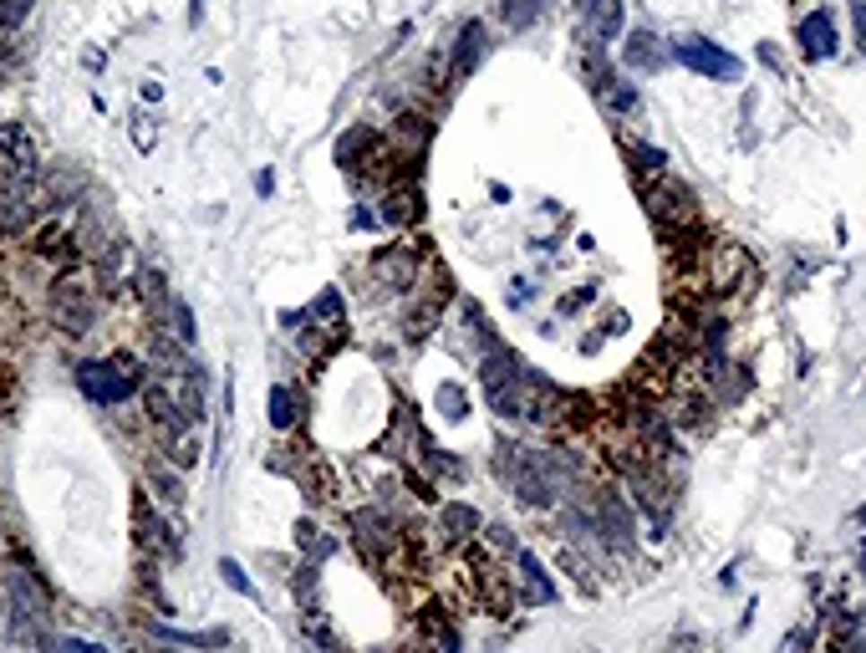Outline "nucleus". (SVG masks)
Instances as JSON below:
<instances>
[{"label": "nucleus", "mask_w": 866, "mask_h": 653, "mask_svg": "<svg viewBox=\"0 0 866 653\" xmlns=\"http://www.w3.org/2000/svg\"><path fill=\"white\" fill-rule=\"evenodd\" d=\"M494 475L504 480V490L515 495L520 506H530V510H555V500H561V490L546 480V470L536 464V454L525 445L500 439L494 445Z\"/></svg>", "instance_id": "1"}, {"label": "nucleus", "mask_w": 866, "mask_h": 653, "mask_svg": "<svg viewBox=\"0 0 866 653\" xmlns=\"http://www.w3.org/2000/svg\"><path fill=\"white\" fill-rule=\"evenodd\" d=\"M637 190H643L647 220L658 225V235H662V240L688 235L693 225H698V199H693V190L683 184V179L658 174V179H647V184H637Z\"/></svg>", "instance_id": "2"}, {"label": "nucleus", "mask_w": 866, "mask_h": 653, "mask_svg": "<svg viewBox=\"0 0 866 653\" xmlns=\"http://www.w3.org/2000/svg\"><path fill=\"white\" fill-rule=\"evenodd\" d=\"M77 388L97 403V409H118V403H127L133 393H143L138 388V363H133L127 352H118V357H108V363H77Z\"/></svg>", "instance_id": "3"}, {"label": "nucleus", "mask_w": 866, "mask_h": 653, "mask_svg": "<svg viewBox=\"0 0 866 653\" xmlns=\"http://www.w3.org/2000/svg\"><path fill=\"white\" fill-rule=\"evenodd\" d=\"M627 500L637 510H643L647 521H652V536H668V526H673V480L662 475L658 464H643V470H632L627 475Z\"/></svg>", "instance_id": "4"}, {"label": "nucleus", "mask_w": 866, "mask_h": 653, "mask_svg": "<svg viewBox=\"0 0 866 653\" xmlns=\"http://www.w3.org/2000/svg\"><path fill=\"white\" fill-rule=\"evenodd\" d=\"M668 47H673L678 66H688V72H698V77H709V82H739L744 77L739 57L724 51L719 41H709V36H678V41H668Z\"/></svg>", "instance_id": "5"}, {"label": "nucleus", "mask_w": 866, "mask_h": 653, "mask_svg": "<svg viewBox=\"0 0 866 653\" xmlns=\"http://www.w3.org/2000/svg\"><path fill=\"white\" fill-rule=\"evenodd\" d=\"M749 271H755V260H749L744 245H734V240H709L704 245V291H713V296L739 291L749 281Z\"/></svg>", "instance_id": "6"}, {"label": "nucleus", "mask_w": 866, "mask_h": 653, "mask_svg": "<svg viewBox=\"0 0 866 653\" xmlns=\"http://www.w3.org/2000/svg\"><path fill=\"white\" fill-rule=\"evenodd\" d=\"M36 179V138L26 123H0V190H31Z\"/></svg>", "instance_id": "7"}, {"label": "nucleus", "mask_w": 866, "mask_h": 653, "mask_svg": "<svg viewBox=\"0 0 866 653\" xmlns=\"http://www.w3.org/2000/svg\"><path fill=\"white\" fill-rule=\"evenodd\" d=\"M591 97H597V108L612 118L617 128L632 123V118H643V97H637V82L617 77L612 66L597 57V66H591Z\"/></svg>", "instance_id": "8"}, {"label": "nucleus", "mask_w": 866, "mask_h": 653, "mask_svg": "<svg viewBox=\"0 0 866 653\" xmlns=\"http://www.w3.org/2000/svg\"><path fill=\"white\" fill-rule=\"evenodd\" d=\"M352 542H357L363 561L382 567V561L403 546V531L393 526V516H388V510H357V516H352Z\"/></svg>", "instance_id": "9"}, {"label": "nucleus", "mask_w": 866, "mask_h": 653, "mask_svg": "<svg viewBox=\"0 0 866 653\" xmlns=\"http://www.w3.org/2000/svg\"><path fill=\"white\" fill-rule=\"evenodd\" d=\"M591 516H597V526H601V542L607 546H617V552H627L632 546V536H637V510L622 500L617 490H597L591 500Z\"/></svg>", "instance_id": "10"}, {"label": "nucleus", "mask_w": 866, "mask_h": 653, "mask_svg": "<svg viewBox=\"0 0 866 653\" xmlns=\"http://www.w3.org/2000/svg\"><path fill=\"white\" fill-rule=\"evenodd\" d=\"M51 317H57V327L62 332H92L97 327V296L82 281H57V291H51Z\"/></svg>", "instance_id": "11"}, {"label": "nucleus", "mask_w": 866, "mask_h": 653, "mask_svg": "<svg viewBox=\"0 0 866 653\" xmlns=\"http://www.w3.org/2000/svg\"><path fill=\"white\" fill-rule=\"evenodd\" d=\"M668 62H673V47H668L658 31L637 26V31L622 36V66H627V72H637V77H652V72H662Z\"/></svg>", "instance_id": "12"}, {"label": "nucleus", "mask_w": 866, "mask_h": 653, "mask_svg": "<svg viewBox=\"0 0 866 653\" xmlns=\"http://www.w3.org/2000/svg\"><path fill=\"white\" fill-rule=\"evenodd\" d=\"M795 47H800L805 62H831L835 51H841V36H835L831 11H810V16L795 21Z\"/></svg>", "instance_id": "13"}, {"label": "nucleus", "mask_w": 866, "mask_h": 653, "mask_svg": "<svg viewBox=\"0 0 866 653\" xmlns=\"http://www.w3.org/2000/svg\"><path fill=\"white\" fill-rule=\"evenodd\" d=\"M418 251L413 245H388V251L372 255V276H378L388 291H413L418 287Z\"/></svg>", "instance_id": "14"}, {"label": "nucleus", "mask_w": 866, "mask_h": 653, "mask_svg": "<svg viewBox=\"0 0 866 653\" xmlns=\"http://www.w3.org/2000/svg\"><path fill=\"white\" fill-rule=\"evenodd\" d=\"M485 51H489L485 21H479V16L464 21V26H459V36H454V62H449V77H454V82H469L474 66L485 62Z\"/></svg>", "instance_id": "15"}, {"label": "nucleus", "mask_w": 866, "mask_h": 653, "mask_svg": "<svg viewBox=\"0 0 866 653\" xmlns=\"http://www.w3.org/2000/svg\"><path fill=\"white\" fill-rule=\"evenodd\" d=\"M485 526V516L469 506V500H443L439 506V542L443 546H469Z\"/></svg>", "instance_id": "16"}, {"label": "nucleus", "mask_w": 866, "mask_h": 653, "mask_svg": "<svg viewBox=\"0 0 866 653\" xmlns=\"http://www.w3.org/2000/svg\"><path fill=\"white\" fill-rule=\"evenodd\" d=\"M515 567H520V572H515L520 577V603H525V607H551L555 603V582L546 577V567H540L536 552H525V546H520Z\"/></svg>", "instance_id": "17"}, {"label": "nucleus", "mask_w": 866, "mask_h": 653, "mask_svg": "<svg viewBox=\"0 0 866 653\" xmlns=\"http://www.w3.org/2000/svg\"><path fill=\"white\" fill-rule=\"evenodd\" d=\"M138 542L148 546V552H158V557H169V561H173V557H184V542H179V531H173L169 521H163L153 506H148V500H138Z\"/></svg>", "instance_id": "18"}, {"label": "nucleus", "mask_w": 866, "mask_h": 653, "mask_svg": "<svg viewBox=\"0 0 866 653\" xmlns=\"http://www.w3.org/2000/svg\"><path fill=\"white\" fill-rule=\"evenodd\" d=\"M622 26H627V0H586V41L607 47L622 36Z\"/></svg>", "instance_id": "19"}, {"label": "nucleus", "mask_w": 866, "mask_h": 653, "mask_svg": "<svg viewBox=\"0 0 866 653\" xmlns=\"http://www.w3.org/2000/svg\"><path fill=\"white\" fill-rule=\"evenodd\" d=\"M418 220H424V199H418V190H413V184H393V190L382 194L378 225H388V230H403V225H418Z\"/></svg>", "instance_id": "20"}, {"label": "nucleus", "mask_w": 866, "mask_h": 653, "mask_svg": "<svg viewBox=\"0 0 866 653\" xmlns=\"http://www.w3.org/2000/svg\"><path fill=\"white\" fill-rule=\"evenodd\" d=\"M428 138H433V123H428L424 112H403V118L393 123V138H388V144H393V154H408V159L418 163Z\"/></svg>", "instance_id": "21"}, {"label": "nucleus", "mask_w": 866, "mask_h": 653, "mask_svg": "<svg viewBox=\"0 0 866 653\" xmlns=\"http://www.w3.org/2000/svg\"><path fill=\"white\" fill-rule=\"evenodd\" d=\"M296 546L306 552V557H311V567H321V561H327L331 552H337V542H331L327 531L316 526L311 516H301V521H296Z\"/></svg>", "instance_id": "22"}, {"label": "nucleus", "mask_w": 866, "mask_h": 653, "mask_svg": "<svg viewBox=\"0 0 866 653\" xmlns=\"http://www.w3.org/2000/svg\"><path fill=\"white\" fill-rule=\"evenodd\" d=\"M296 393L285 388V383H270V393H266V419H270V429H291L296 424Z\"/></svg>", "instance_id": "23"}, {"label": "nucleus", "mask_w": 866, "mask_h": 653, "mask_svg": "<svg viewBox=\"0 0 866 653\" xmlns=\"http://www.w3.org/2000/svg\"><path fill=\"white\" fill-rule=\"evenodd\" d=\"M163 643L179 649H230V628H205V633H179V628H153Z\"/></svg>", "instance_id": "24"}, {"label": "nucleus", "mask_w": 866, "mask_h": 653, "mask_svg": "<svg viewBox=\"0 0 866 653\" xmlns=\"http://www.w3.org/2000/svg\"><path fill=\"white\" fill-rule=\"evenodd\" d=\"M494 11H500V21L510 31H525V26H536V16L546 11V0H494Z\"/></svg>", "instance_id": "25"}, {"label": "nucleus", "mask_w": 866, "mask_h": 653, "mask_svg": "<svg viewBox=\"0 0 866 653\" xmlns=\"http://www.w3.org/2000/svg\"><path fill=\"white\" fill-rule=\"evenodd\" d=\"M47 194H51V199H62V194H66V199H82V194H87V179H82L77 169L57 163V169H47Z\"/></svg>", "instance_id": "26"}, {"label": "nucleus", "mask_w": 866, "mask_h": 653, "mask_svg": "<svg viewBox=\"0 0 866 653\" xmlns=\"http://www.w3.org/2000/svg\"><path fill=\"white\" fill-rule=\"evenodd\" d=\"M163 445H169V460H173V470H194V464H199V439H194L189 429H179V434H163Z\"/></svg>", "instance_id": "27"}, {"label": "nucleus", "mask_w": 866, "mask_h": 653, "mask_svg": "<svg viewBox=\"0 0 866 653\" xmlns=\"http://www.w3.org/2000/svg\"><path fill=\"white\" fill-rule=\"evenodd\" d=\"M555 561L566 567V572H571V582H576V587H582L586 597H597V577H591V567H586V557H576L571 546H555Z\"/></svg>", "instance_id": "28"}, {"label": "nucleus", "mask_w": 866, "mask_h": 653, "mask_svg": "<svg viewBox=\"0 0 866 653\" xmlns=\"http://www.w3.org/2000/svg\"><path fill=\"white\" fill-rule=\"evenodd\" d=\"M433 403H439V414L449 419V424H459L464 409H469V393H464L459 383H439V388H433Z\"/></svg>", "instance_id": "29"}, {"label": "nucleus", "mask_w": 866, "mask_h": 653, "mask_svg": "<svg viewBox=\"0 0 866 653\" xmlns=\"http://www.w3.org/2000/svg\"><path fill=\"white\" fill-rule=\"evenodd\" d=\"M673 414H678V424H688V429H709L713 424V399H698V393H693V399L678 403Z\"/></svg>", "instance_id": "30"}, {"label": "nucleus", "mask_w": 866, "mask_h": 653, "mask_svg": "<svg viewBox=\"0 0 866 653\" xmlns=\"http://www.w3.org/2000/svg\"><path fill=\"white\" fill-rule=\"evenodd\" d=\"M306 317H321V322H327V327H346V312H342V291H337V287H327V291H321V296H316V302H311V312H306Z\"/></svg>", "instance_id": "31"}, {"label": "nucleus", "mask_w": 866, "mask_h": 653, "mask_svg": "<svg viewBox=\"0 0 866 653\" xmlns=\"http://www.w3.org/2000/svg\"><path fill=\"white\" fill-rule=\"evenodd\" d=\"M698 337L709 352H724V337H729V317L724 312H698Z\"/></svg>", "instance_id": "32"}, {"label": "nucleus", "mask_w": 866, "mask_h": 653, "mask_svg": "<svg viewBox=\"0 0 866 653\" xmlns=\"http://www.w3.org/2000/svg\"><path fill=\"white\" fill-rule=\"evenodd\" d=\"M148 485H153V495L163 500V506H184V490H179V480H173L163 464H153V470H148Z\"/></svg>", "instance_id": "33"}, {"label": "nucleus", "mask_w": 866, "mask_h": 653, "mask_svg": "<svg viewBox=\"0 0 866 653\" xmlns=\"http://www.w3.org/2000/svg\"><path fill=\"white\" fill-rule=\"evenodd\" d=\"M220 577H224V587H235L240 597H255V582H250V572H245V567H240L235 557H224V561H220Z\"/></svg>", "instance_id": "34"}, {"label": "nucleus", "mask_w": 866, "mask_h": 653, "mask_svg": "<svg viewBox=\"0 0 866 653\" xmlns=\"http://www.w3.org/2000/svg\"><path fill=\"white\" fill-rule=\"evenodd\" d=\"M301 628H306V638H311V643H316V649H321V653H342V643H337V633H331V628H327V622H321V618H316V613H311V618H306V622H301Z\"/></svg>", "instance_id": "35"}, {"label": "nucleus", "mask_w": 866, "mask_h": 653, "mask_svg": "<svg viewBox=\"0 0 866 653\" xmlns=\"http://www.w3.org/2000/svg\"><path fill=\"white\" fill-rule=\"evenodd\" d=\"M158 144V128H153V118H138V123H133V148H138V154H148V148H153Z\"/></svg>", "instance_id": "36"}, {"label": "nucleus", "mask_w": 866, "mask_h": 653, "mask_svg": "<svg viewBox=\"0 0 866 653\" xmlns=\"http://www.w3.org/2000/svg\"><path fill=\"white\" fill-rule=\"evenodd\" d=\"M846 11H851V36H856V47L866 57V0H851Z\"/></svg>", "instance_id": "37"}, {"label": "nucleus", "mask_w": 866, "mask_h": 653, "mask_svg": "<svg viewBox=\"0 0 866 653\" xmlns=\"http://www.w3.org/2000/svg\"><path fill=\"white\" fill-rule=\"evenodd\" d=\"M31 11V0H0V26H21Z\"/></svg>", "instance_id": "38"}, {"label": "nucleus", "mask_w": 866, "mask_h": 653, "mask_svg": "<svg viewBox=\"0 0 866 653\" xmlns=\"http://www.w3.org/2000/svg\"><path fill=\"white\" fill-rule=\"evenodd\" d=\"M485 542L494 546V552H520V542L510 536V526H485Z\"/></svg>", "instance_id": "39"}, {"label": "nucleus", "mask_w": 866, "mask_h": 653, "mask_svg": "<svg viewBox=\"0 0 866 653\" xmlns=\"http://www.w3.org/2000/svg\"><path fill=\"white\" fill-rule=\"evenodd\" d=\"M591 296H597V281H586V287H582V291H571L566 302H561V312H582V306H586V302H591Z\"/></svg>", "instance_id": "40"}, {"label": "nucleus", "mask_w": 866, "mask_h": 653, "mask_svg": "<svg viewBox=\"0 0 866 653\" xmlns=\"http://www.w3.org/2000/svg\"><path fill=\"white\" fill-rule=\"evenodd\" d=\"M759 62L770 66V72H785V62H780V51H774L770 41H759Z\"/></svg>", "instance_id": "41"}, {"label": "nucleus", "mask_w": 866, "mask_h": 653, "mask_svg": "<svg viewBox=\"0 0 866 653\" xmlns=\"http://www.w3.org/2000/svg\"><path fill=\"white\" fill-rule=\"evenodd\" d=\"M255 194H260V199H270V194H276V174H270V169H260V174H255Z\"/></svg>", "instance_id": "42"}, {"label": "nucleus", "mask_w": 866, "mask_h": 653, "mask_svg": "<svg viewBox=\"0 0 866 653\" xmlns=\"http://www.w3.org/2000/svg\"><path fill=\"white\" fill-rule=\"evenodd\" d=\"M372 225H378V215H372V209H363V205L352 209V230H372Z\"/></svg>", "instance_id": "43"}, {"label": "nucleus", "mask_w": 866, "mask_h": 653, "mask_svg": "<svg viewBox=\"0 0 866 653\" xmlns=\"http://www.w3.org/2000/svg\"><path fill=\"white\" fill-rule=\"evenodd\" d=\"M530 296H536V291H530V281H515V287H510V302H515V306H525Z\"/></svg>", "instance_id": "44"}, {"label": "nucleus", "mask_w": 866, "mask_h": 653, "mask_svg": "<svg viewBox=\"0 0 866 653\" xmlns=\"http://www.w3.org/2000/svg\"><path fill=\"white\" fill-rule=\"evenodd\" d=\"M62 653H102V649H92V643H82V638H66V643H62Z\"/></svg>", "instance_id": "45"}, {"label": "nucleus", "mask_w": 866, "mask_h": 653, "mask_svg": "<svg viewBox=\"0 0 866 653\" xmlns=\"http://www.w3.org/2000/svg\"><path fill=\"white\" fill-rule=\"evenodd\" d=\"M138 97H143V102H158V97H163V87H158V82H143Z\"/></svg>", "instance_id": "46"}, {"label": "nucleus", "mask_w": 866, "mask_h": 653, "mask_svg": "<svg viewBox=\"0 0 866 653\" xmlns=\"http://www.w3.org/2000/svg\"><path fill=\"white\" fill-rule=\"evenodd\" d=\"M607 332H627V312H612V317H607Z\"/></svg>", "instance_id": "47"}, {"label": "nucleus", "mask_w": 866, "mask_h": 653, "mask_svg": "<svg viewBox=\"0 0 866 653\" xmlns=\"http://www.w3.org/2000/svg\"><path fill=\"white\" fill-rule=\"evenodd\" d=\"M199 16H205V0H189V26H199Z\"/></svg>", "instance_id": "48"}, {"label": "nucleus", "mask_w": 866, "mask_h": 653, "mask_svg": "<svg viewBox=\"0 0 866 653\" xmlns=\"http://www.w3.org/2000/svg\"><path fill=\"white\" fill-rule=\"evenodd\" d=\"M673 653H693V638L683 633V643H673Z\"/></svg>", "instance_id": "49"}, {"label": "nucleus", "mask_w": 866, "mask_h": 653, "mask_svg": "<svg viewBox=\"0 0 866 653\" xmlns=\"http://www.w3.org/2000/svg\"><path fill=\"white\" fill-rule=\"evenodd\" d=\"M841 653H866V643H856V638H851V643H846Z\"/></svg>", "instance_id": "50"}, {"label": "nucleus", "mask_w": 866, "mask_h": 653, "mask_svg": "<svg viewBox=\"0 0 866 653\" xmlns=\"http://www.w3.org/2000/svg\"><path fill=\"white\" fill-rule=\"evenodd\" d=\"M862 577H866V542H862Z\"/></svg>", "instance_id": "51"}, {"label": "nucleus", "mask_w": 866, "mask_h": 653, "mask_svg": "<svg viewBox=\"0 0 866 653\" xmlns=\"http://www.w3.org/2000/svg\"><path fill=\"white\" fill-rule=\"evenodd\" d=\"M856 521H862V526H866V506H862V510H856Z\"/></svg>", "instance_id": "52"}, {"label": "nucleus", "mask_w": 866, "mask_h": 653, "mask_svg": "<svg viewBox=\"0 0 866 653\" xmlns=\"http://www.w3.org/2000/svg\"><path fill=\"white\" fill-rule=\"evenodd\" d=\"M0 618H5V603H0Z\"/></svg>", "instance_id": "53"}, {"label": "nucleus", "mask_w": 866, "mask_h": 653, "mask_svg": "<svg viewBox=\"0 0 866 653\" xmlns=\"http://www.w3.org/2000/svg\"><path fill=\"white\" fill-rule=\"evenodd\" d=\"M158 653H169V649H158Z\"/></svg>", "instance_id": "54"}]
</instances>
